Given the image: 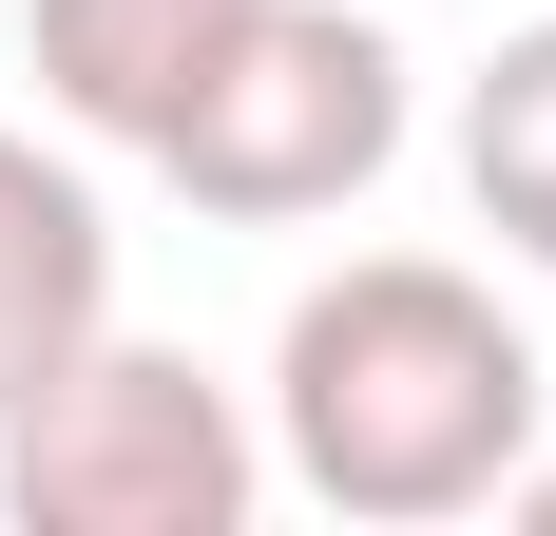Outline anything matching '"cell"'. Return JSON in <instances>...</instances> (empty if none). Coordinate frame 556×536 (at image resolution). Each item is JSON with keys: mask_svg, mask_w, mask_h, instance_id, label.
Here are the masks:
<instances>
[{"mask_svg": "<svg viewBox=\"0 0 556 536\" xmlns=\"http://www.w3.org/2000/svg\"><path fill=\"white\" fill-rule=\"evenodd\" d=\"M269 460L327 518H480L538 460V345L480 268L442 250H365L327 268L269 345Z\"/></svg>", "mask_w": 556, "mask_h": 536, "instance_id": "6da1fadb", "label": "cell"}, {"mask_svg": "<svg viewBox=\"0 0 556 536\" xmlns=\"http://www.w3.org/2000/svg\"><path fill=\"white\" fill-rule=\"evenodd\" d=\"M269 498V441L192 345H77L58 383L0 403V518L20 536H230Z\"/></svg>", "mask_w": 556, "mask_h": 536, "instance_id": "7a4b0ae2", "label": "cell"}, {"mask_svg": "<svg viewBox=\"0 0 556 536\" xmlns=\"http://www.w3.org/2000/svg\"><path fill=\"white\" fill-rule=\"evenodd\" d=\"M384 154H403V39L345 20V0H250L212 39V77H192V115L154 135V173L192 212H230V230L345 212Z\"/></svg>", "mask_w": 556, "mask_h": 536, "instance_id": "3957f363", "label": "cell"}, {"mask_svg": "<svg viewBox=\"0 0 556 536\" xmlns=\"http://www.w3.org/2000/svg\"><path fill=\"white\" fill-rule=\"evenodd\" d=\"M250 20V0H20V58H39V97L97 135V154H154L173 115H192V77H212V39Z\"/></svg>", "mask_w": 556, "mask_h": 536, "instance_id": "277c9868", "label": "cell"}, {"mask_svg": "<svg viewBox=\"0 0 556 536\" xmlns=\"http://www.w3.org/2000/svg\"><path fill=\"white\" fill-rule=\"evenodd\" d=\"M97 326H115V230H97V192H77L39 135H0V403L58 383Z\"/></svg>", "mask_w": 556, "mask_h": 536, "instance_id": "5b68a950", "label": "cell"}, {"mask_svg": "<svg viewBox=\"0 0 556 536\" xmlns=\"http://www.w3.org/2000/svg\"><path fill=\"white\" fill-rule=\"evenodd\" d=\"M460 192L500 230L518 268H556V20H518L480 58V97H460Z\"/></svg>", "mask_w": 556, "mask_h": 536, "instance_id": "8992f818", "label": "cell"}, {"mask_svg": "<svg viewBox=\"0 0 556 536\" xmlns=\"http://www.w3.org/2000/svg\"><path fill=\"white\" fill-rule=\"evenodd\" d=\"M500 498H518V518H556V460H518V480H500Z\"/></svg>", "mask_w": 556, "mask_h": 536, "instance_id": "52a82bcc", "label": "cell"}]
</instances>
